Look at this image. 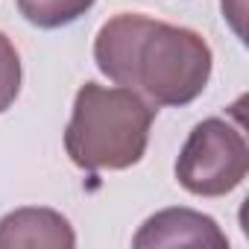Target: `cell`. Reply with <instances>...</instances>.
<instances>
[{"mask_svg":"<svg viewBox=\"0 0 249 249\" xmlns=\"http://www.w3.org/2000/svg\"><path fill=\"white\" fill-rule=\"evenodd\" d=\"M94 62L114 85L141 91L153 106H188L205 91L214 56L188 27L120 12L100 27Z\"/></svg>","mask_w":249,"mask_h":249,"instance_id":"cell-1","label":"cell"},{"mask_svg":"<svg viewBox=\"0 0 249 249\" xmlns=\"http://www.w3.org/2000/svg\"><path fill=\"white\" fill-rule=\"evenodd\" d=\"M156 106L132 88L85 82L73 97L65 129V150L82 170H126L138 164L150 144Z\"/></svg>","mask_w":249,"mask_h":249,"instance_id":"cell-2","label":"cell"},{"mask_svg":"<svg viewBox=\"0 0 249 249\" xmlns=\"http://www.w3.org/2000/svg\"><path fill=\"white\" fill-rule=\"evenodd\" d=\"M246 138L223 117L196 123L176 159V179L194 196H226L246 179Z\"/></svg>","mask_w":249,"mask_h":249,"instance_id":"cell-3","label":"cell"},{"mask_svg":"<svg viewBox=\"0 0 249 249\" xmlns=\"http://www.w3.org/2000/svg\"><path fill=\"white\" fill-rule=\"evenodd\" d=\"M135 249H161V246H211L229 249L226 231L214 217L194 208H164L153 214L138 234L132 237Z\"/></svg>","mask_w":249,"mask_h":249,"instance_id":"cell-4","label":"cell"},{"mask_svg":"<svg viewBox=\"0 0 249 249\" xmlns=\"http://www.w3.org/2000/svg\"><path fill=\"white\" fill-rule=\"evenodd\" d=\"M73 249L76 234L68 217L53 208H15L0 220V249Z\"/></svg>","mask_w":249,"mask_h":249,"instance_id":"cell-5","label":"cell"},{"mask_svg":"<svg viewBox=\"0 0 249 249\" xmlns=\"http://www.w3.org/2000/svg\"><path fill=\"white\" fill-rule=\"evenodd\" d=\"M21 91V56L6 33H0V114H3Z\"/></svg>","mask_w":249,"mask_h":249,"instance_id":"cell-7","label":"cell"},{"mask_svg":"<svg viewBox=\"0 0 249 249\" xmlns=\"http://www.w3.org/2000/svg\"><path fill=\"white\" fill-rule=\"evenodd\" d=\"M21 15L38 30H59L79 21L94 0H15Z\"/></svg>","mask_w":249,"mask_h":249,"instance_id":"cell-6","label":"cell"},{"mask_svg":"<svg viewBox=\"0 0 249 249\" xmlns=\"http://www.w3.org/2000/svg\"><path fill=\"white\" fill-rule=\"evenodd\" d=\"M223 18H229L234 33L243 38V0H223Z\"/></svg>","mask_w":249,"mask_h":249,"instance_id":"cell-8","label":"cell"}]
</instances>
